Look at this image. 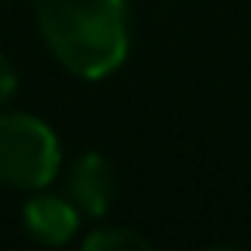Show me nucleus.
Wrapping results in <instances>:
<instances>
[{
    "label": "nucleus",
    "instance_id": "2",
    "mask_svg": "<svg viewBox=\"0 0 251 251\" xmlns=\"http://www.w3.org/2000/svg\"><path fill=\"white\" fill-rule=\"evenodd\" d=\"M62 165L55 131L31 114H0V182L45 189Z\"/></svg>",
    "mask_w": 251,
    "mask_h": 251
},
{
    "label": "nucleus",
    "instance_id": "6",
    "mask_svg": "<svg viewBox=\"0 0 251 251\" xmlns=\"http://www.w3.org/2000/svg\"><path fill=\"white\" fill-rule=\"evenodd\" d=\"M14 90H18V73H14V66L7 62V55L0 52V107L14 97Z\"/></svg>",
    "mask_w": 251,
    "mask_h": 251
},
{
    "label": "nucleus",
    "instance_id": "3",
    "mask_svg": "<svg viewBox=\"0 0 251 251\" xmlns=\"http://www.w3.org/2000/svg\"><path fill=\"white\" fill-rule=\"evenodd\" d=\"M114 193H117V176H114V165L103 155L86 151L73 162V169H69V200L76 203L79 213L103 217L114 203Z\"/></svg>",
    "mask_w": 251,
    "mask_h": 251
},
{
    "label": "nucleus",
    "instance_id": "4",
    "mask_svg": "<svg viewBox=\"0 0 251 251\" xmlns=\"http://www.w3.org/2000/svg\"><path fill=\"white\" fill-rule=\"evenodd\" d=\"M21 220H25V230L38 244H52V248L66 244L79 230V210H76V203L66 200V196L42 193V189H35V196L25 203Z\"/></svg>",
    "mask_w": 251,
    "mask_h": 251
},
{
    "label": "nucleus",
    "instance_id": "1",
    "mask_svg": "<svg viewBox=\"0 0 251 251\" xmlns=\"http://www.w3.org/2000/svg\"><path fill=\"white\" fill-rule=\"evenodd\" d=\"M35 18L49 52L79 79H103L127 59L124 0H38Z\"/></svg>",
    "mask_w": 251,
    "mask_h": 251
},
{
    "label": "nucleus",
    "instance_id": "5",
    "mask_svg": "<svg viewBox=\"0 0 251 251\" xmlns=\"http://www.w3.org/2000/svg\"><path fill=\"white\" fill-rule=\"evenodd\" d=\"M83 248L86 251H117V248H141L145 251L151 244H148V237H141V234H134L127 227H100L83 241Z\"/></svg>",
    "mask_w": 251,
    "mask_h": 251
}]
</instances>
